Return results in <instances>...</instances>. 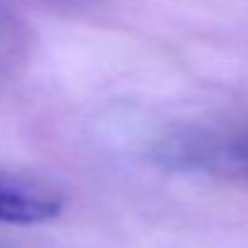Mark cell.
Masks as SVG:
<instances>
[{"label":"cell","mask_w":248,"mask_h":248,"mask_svg":"<svg viewBox=\"0 0 248 248\" xmlns=\"http://www.w3.org/2000/svg\"><path fill=\"white\" fill-rule=\"evenodd\" d=\"M63 210V195L51 183L0 169V224H41Z\"/></svg>","instance_id":"1"}]
</instances>
